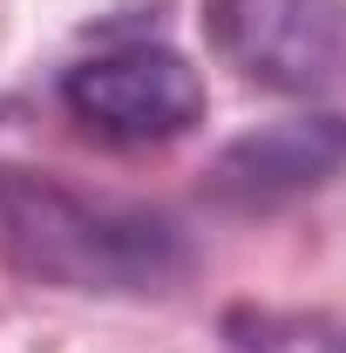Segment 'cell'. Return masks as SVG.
I'll return each instance as SVG.
<instances>
[{"instance_id":"cell-1","label":"cell","mask_w":346,"mask_h":353,"mask_svg":"<svg viewBox=\"0 0 346 353\" xmlns=\"http://www.w3.org/2000/svg\"><path fill=\"white\" fill-rule=\"evenodd\" d=\"M0 265L61 292H163L190 252L143 204L82 197L48 170L0 163Z\"/></svg>"},{"instance_id":"cell-2","label":"cell","mask_w":346,"mask_h":353,"mask_svg":"<svg viewBox=\"0 0 346 353\" xmlns=\"http://www.w3.org/2000/svg\"><path fill=\"white\" fill-rule=\"evenodd\" d=\"M68 116L102 143H170L204 123V75L163 41H123L61 75Z\"/></svg>"},{"instance_id":"cell-3","label":"cell","mask_w":346,"mask_h":353,"mask_svg":"<svg viewBox=\"0 0 346 353\" xmlns=\"http://www.w3.org/2000/svg\"><path fill=\"white\" fill-rule=\"evenodd\" d=\"M224 61L272 95H326L346 82V0H211Z\"/></svg>"},{"instance_id":"cell-4","label":"cell","mask_w":346,"mask_h":353,"mask_svg":"<svg viewBox=\"0 0 346 353\" xmlns=\"http://www.w3.org/2000/svg\"><path fill=\"white\" fill-rule=\"evenodd\" d=\"M346 163V123L340 116H285V123H265V130L238 136L224 157H217L211 183L238 204H265V197H292L312 190Z\"/></svg>"}]
</instances>
